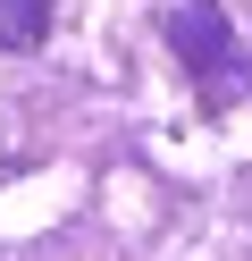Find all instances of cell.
I'll use <instances>...</instances> for the list:
<instances>
[{"label": "cell", "mask_w": 252, "mask_h": 261, "mask_svg": "<svg viewBox=\"0 0 252 261\" xmlns=\"http://www.w3.org/2000/svg\"><path fill=\"white\" fill-rule=\"evenodd\" d=\"M168 42H177V59L202 76V93H244V59H235V34L210 17V9H168Z\"/></svg>", "instance_id": "obj_1"}, {"label": "cell", "mask_w": 252, "mask_h": 261, "mask_svg": "<svg viewBox=\"0 0 252 261\" xmlns=\"http://www.w3.org/2000/svg\"><path fill=\"white\" fill-rule=\"evenodd\" d=\"M50 34V0H0V42L9 51H34Z\"/></svg>", "instance_id": "obj_2"}]
</instances>
